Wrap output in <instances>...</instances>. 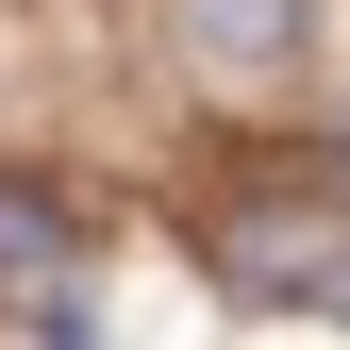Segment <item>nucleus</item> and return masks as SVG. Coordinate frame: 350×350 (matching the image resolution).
Segmentation results:
<instances>
[{"label":"nucleus","instance_id":"nucleus-1","mask_svg":"<svg viewBox=\"0 0 350 350\" xmlns=\"http://www.w3.org/2000/svg\"><path fill=\"white\" fill-rule=\"evenodd\" d=\"M217 284H234V300H317V317H350V217H334V200H250V217H217Z\"/></svg>","mask_w":350,"mask_h":350},{"label":"nucleus","instance_id":"nucleus-2","mask_svg":"<svg viewBox=\"0 0 350 350\" xmlns=\"http://www.w3.org/2000/svg\"><path fill=\"white\" fill-rule=\"evenodd\" d=\"M184 51L217 83H267V67H300V0H184Z\"/></svg>","mask_w":350,"mask_h":350},{"label":"nucleus","instance_id":"nucleus-3","mask_svg":"<svg viewBox=\"0 0 350 350\" xmlns=\"http://www.w3.org/2000/svg\"><path fill=\"white\" fill-rule=\"evenodd\" d=\"M51 267H67V200H51V184H17V167H0V300H33Z\"/></svg>","mask_w":350,"mask_h":350},{"label":"nucleus","instance_id":"nucleus-4","mask_svg":"<svg viewBox=\"0 0 350 350\" xmlns=\"http://www.w3.org/2000/svg\"><path fill=\"white\" fill-rule=\"evenodd\" d=\"M334 167H350V117H334Z\"/></svg>","mask_w":350,"mask_h":350}]
</instances>
